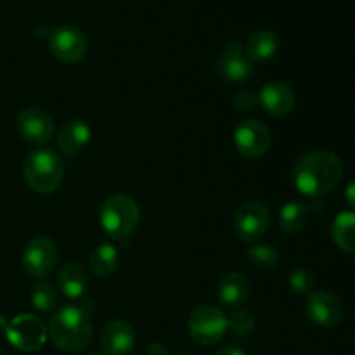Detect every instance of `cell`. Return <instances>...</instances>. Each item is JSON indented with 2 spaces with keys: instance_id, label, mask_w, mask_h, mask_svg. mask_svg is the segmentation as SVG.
<instances>
[{
  "instance_id": "1",
  "label": "cell",
  "mask_w": 355,
  "mask_h": 355,
  "mask_svg": "<svg viewBox=\"0 0 355 355\" xmlns=\"http://www.w3.org/2000/svg\"><path fill=\"white\" fill-rule=\"evenodd\" d=\"M343 179V163L335 153L319 149L302 156L293 168V182L302 194L319 198L329 194Z\"/></svg>"
},
{
  "instance_id": "2",
  "label": "cell",
  "mask_w": 355,
  "mask_h": 355,
  "mask_svg": "<svg viewBox=\"0 0 355 355\" xmlns=\"http://www.w3.org/2000/svg\"><path fill=\"white\" fill-rule=\"evenodd\" d=\"M52 343L64 352H78L92 338V322L83 305H68L51 318L47 329Z\"/></svg>"
},
{
  "instance_id": "3",
  "label": "cell",
  "mask_w": 355,
  "mask_h": 355,
  "mask_svg": "<svg viewBox=\"0 0 355 355\" xmlns=\"http://www.w3.org/2000/svg\"><path fill=\"white\" fill-rule=\"evenodd\" d=\"M23 175L35 193L51 194L61 186L64 165L61 156L52 149H37L24 158Z\"/></svg>"
},
{
  "instance_id": "4",
  "label": "cell",
  "mask_w": 355,
  "mask_h": 355,
  "mask_svg": "<svg viewBox=\"0 0 355 355\" xmlns=\"http://www.w3.org/2000/svg\"><path fill=\"white\" fill-rule=\"evenodd\" d=\"M141 211L137 203L127 194H113L101 208V224L106 234L113 239H125L139 225Z\"/></svg>"
},
{
  "instance_id": "5",
  "label": "cell",
  "mask_w": 355,
  "mask_h": 355,
  "mask_svg": "<svg viewBox=\"0 0 355 355\" xmlns=\"http://www.w3.org/2000/svg\"><path fill=\"white\" fill-rule=\"evenodd\" d=\"M187 328L198 345L211 347L227 331V315L215 305H201L191 314Z\"/></svg>"
},
{
  "instance_id": "6",
  "label": "cell",
  "mask_w": 355,
  "mask_h": 355,
  "mask_svg": "<svg viewBox=\"0 0 355 355\" xmlns=\"http://www.w3.org/2000/svg\"><path fill=\"white\" fill-rule=\"evenodd\" d=\"M6 335L14 349L33 352L44 347L49 333L40 319L31 314H21L7 324Z\"/></svg>"
},
{
  "instance_id": "7",
  "label": "cell",
  "mask_w": 355,
  "mask_h": 355,
  "mask_svg": "<svg viewBox=\"0 0 355 355\" xmlns=\"http://www.w3.org/2000/svg\"><path fill=\"white\" fill-rule=\"evenodd\" d=\"M58 262V248L52 239L35 238L26 245L23 252V269L24 272L35 279H44L52 272Z\"/></svg>"
},
{
  "instance_id": "8",
  "label": "cell",
  "mask_w": 355,
  "mask_h": 355,
  "mask_svg": "<svg viewBox=\"0 0 355 355\" xmlns=\"http://www.w3.org/2000/svg\"><path fill=\"white\" fill-rule=\"evenodd\" d=\"M269 208L262 201H248L238 210L234 218V231L245 243H253L266 234L269 227Z\"/></svg>"
},
{
  "instance_id": "9",
  "label": "cell",
  "mask_w": 355,
  "mask_h": 355,
  "mask_svg": "<svg viewBox=\"0 0 355 355\" xmlns=\"http://www.w3.org/2000/svg\"><path fill=\"white\" fill-rule=\"evenodd\" d=\"M234 144L239 155L245 158H262L270 148V132L257 120H245L236 127Z\"/></svg>"
},
{
  "instance_id": "10",
  "label": "cell",
  "mask_w": 355,
  "mask_h": 355,
  "mask_svg": "<svg viewBox=\"0 0 355 355\" xmlns=\"http://www.w3.org/2000/svg\"><path fill=\"white\" fill-rule=\"evenodd\" d=\"M218 75L231 83H243L252 76L253 64L239 40H231L217 58Z\"/></svg>"
},
{
  "instance_id": "11",
  "label": "cell",
  "mask_w": 355,
  "mask_h": 355,
  "mask_svg": "<svg viewBox=\"0 0 355 355\" xmlns=\"http://www.w3.org/2000/svg\"><path fill=\"white\" fill-rule=\"evenodd\" d=\"M16 127L21 139L33 146L45 144L54 135V120L40 107H28L21 111Z\"/></svg>"
},
{
  "instance_id": "12",
  "label": "cell",
  "mask_w": 355,
  "mask_h": 355,
  "mask_svg": "<svg viewBox=\"0 0 355 355\" xmlns=\"http://www.w3.org/2000/svg\"><path fill=\"white\" fill-rule=\"evenodd\" d=\"M49 49L61 61L76 62L85 58L89 44L85 35L76 28L59 26L49 35Z\"/></svg>"
},
{
  "instance_id": "13",
  "label": "cell",
  "mask_w": 355,
  "mask_h": 355,
  "mask_svg": "<svg viewBox=\"0 0 355 355\" xmlns=\"http://www.w3.org/2000/svg\"><path fill=\"white\" fill-rule=\"evenodd\" d=\"M309 319L321 328H333L343 318V304L336 295L328 291H314L305 305Z\"/></svg>"
},
{
  "instance_id": "14",
  "label": "cell",
  "mask_w": 355,
  "mask_h": 355,
  "mask_svg": "<svg viewBox=\"0 0 355 355\" xmlns=\"http://www.w3.org/2000/svg\"><path fill=\"white\" fill-rule=\"evenodd\" d=\"M259 103L272 116H286L297 106L293 89L283 82H270L262 89Z\"/></svg>"
},
{
  "instance_id": "15",
  "label": "cell",
  "mask_w": 355,
  "mask_h": 355,
  "mask_svg": "<svg viewBox=\"0 0 355 355\" xmlns=\"http://www.w3.org/2000/svg\"><path fill=\"white\" fill-rule=\"evenodd\" d=\"M104 355H128L135 345V331L128 322L111 321L101 336Z\"/></svg>"
},
{
  "instance_id": "16",
  "label": "cell",
  "mask_w": 355,
  "mask_h": 355,
  "mask_svg": "<svg viewBox=\"0 0 355 355\" xmlns=\"http://www.w3.org/2000/svg\"><path fill=\"white\" fill-rule=\"evenodd\" d=\"M217 295L225 307H241L250 298V281L241 272L224 274L218 281Z\"/></svg>"
},
{
  "instance_id": "17",
  "label": "cell",
  "mask_w": 355,
  "mask_h": 355,
  "mask_svg": "<svg viewBox=\"0 0 355 355\" xmlns=\"http://www.w3.org/2000/svg\"><path fill=\"white\" fill-rule=\"evenodd\" d=\"M90 141V127L82 120H71L58 134V148L66 155H76Z\"/></svg>"
},
{
  "instance_id": "18",
  "label": "cell",
  "mask_w": 355,
  "mask_h": 355,
  "mask_svg": "<svg viewBox=\"0 0 355 355\" xmlns=\"http://www.w3.org/2000/svg\"><path fill=\"white\" fill-rule=\"evenodd\" d=\"M58 284L59 290L62 291V295L71 300L75 298H80L87 290V284H89V277H87V272L83 270L82 266L75 262L64 263L61 267L58 274Z\"/></svg>"
},
{
  "instance_id": "19",
  "label": "cell",
  "mask_w": 355,
  "mask_h": 355,
  "mask_svg": "<svg viewBox=\"0 0 355 355\" xmlns=\"http://www.w3.org/2000/svg\"><path fill=\"white\" fill-rule=\"evenodd\" d=\"M279 49V38L270 30H257L246 42V55L250 61L262 62L274 58Z\"/></svg>"
},
{
  "instance_id": "20",
  "label": "cell",
  "mask_w": 355,
  "mask_h": 355,
  "mask_svg": "<svg viewBox=\"0 0 355 355\" xmlns=\"http://www.w3.org/2000/svg\"><path fill=\"white\" fill-rule=\"evenodd\" d=\"M333 241L347 253H355V211H342L331 225Z\"/></svg>"
},
{
  "instance_id": "21",
  "label": "cell",
  "mask_w": 355,
  "mask_h": 355,
  "mask_svg": "<svg viewBox=\"0 0 355 355\" xmlns=\"http://www.w3.org/2000/svg\"><path fill=\"white\" fill-rule=\"evenodd\" d=\"M309 205L304 201H291L283 207L279 214V225L286 234H295V232L302 231L309 220Z\"/></svg>"
},
{
  "instance_id": "22",
  "label": "cell",
  "mask_w": 355,
  "mask_h": 355,
  "mask_svg": "<svg viewBox=\"0 0 355 355\" xmlns=\"http://www.w3.org/2000/svg\"><path fill=\"white\" fill-rule=\"evenodd\" d=\"M118 260H120V253L114 248L113 245H99L97 248H94V252L90 253V269L94 270V274L99 277H107L110 274H113L118 267Z\"/></svg>"
},
{
  "instance_id": "23",
  "label": "cell",
  "mask_w": 355,
  "mask_h": 355,
  "mask_svg": "<svg viewBox=\"0 0 355 355\" xmlns=\"http://www.w3.org/2000/svg\"><path fill=\"white\" fill-rule=\"evenodd\" d=\"M31 302H33V307L37 311L51 312L58 304V293H55L51 283L40 279L33 286V291H31Z\"/></svg>"
},
{
  "instance_id": "24",
  "label": "cell",
  "mask_w": 355,
  "mask_h": 355,
  "mask_svg": "<svg viewBox=\"0 0 355 355\" xmlns=\"http://www.w3.org/2000/svg\"><path fill=\"white\" fill-rule=\"evenodd\" d=\"M246 255H248L250 262L255 267H260V269H272V267H276L277 262H279V253H277V250L270 245L250 246Z\"/></svg>"
},
{
  "instance_id": "25",
  "label": "cell",
  "mask_w": 355,
  "mask_h": 355,
  "mask_svg": "<svg viewBox=\"0 0 355 355\" xmlns=\"http://www.w3.org/2000/svg\"><path fill=\"white\" fill-rule=\"evenodd\" d=\"M290 286L297 295L311 297L315 290V277L307 269H295L290 276Z\"/></svg>"
},
{
  "instance_id": "26",
  "label": "cell",
  "mask_w": 355,
  "mask_h": 355,
  "mask_svg": "<svg viewBox=\"0 0 355 355\" xmlns=\"http://www.w3.org/2000/svg\"><path fill=\"white\" fill-rule=\"evenodd\" d=\"M227 328L232 329L236 335H248L255 328V315L248 311H238L227 318Z\"/></svg>"
},
{
  "instance_id": "27",
  "label": "cell",
  "mask_w": 355,
  "mask_h": 355,
  "mask_svg": "<svg viewBox=\"0 0 355 355\" xmlns=\"http://www.w3.org/2000/svg\"><path fill=\"white\" fill-rule=\"evenodd\" d=\"M259 104V96L255 92H250V90H243L238 96L234 97V106L239 111H250Z\"/></svg>"
},
{
  "instance_id": "28",
  "label": "cell",
  "mask_w": 355,
  "mask_h": 355,
  "mask_svg": "<svg viewBox=\"0 0 355 355\" xmlns=\"http://www.w3.org/2000/svg\"><path fill=\"white\" fill-rule=\"evenodd\" d=\"M148 355H168V349L163 343H151L148 349Z\"/></svg>"
},
{
  "instance_id": "29",
  "label": "cell",
  "mask_w": 355,
  "mask_h": 355,
  "mask_svg": "<svg viewBox=\"0 0 355 355\" xmlns=\"http://www.w3.org/2000/svg\"><path fill=\"white\" fill-rule=\"evenodd\" d=\"M345 200H347V203H349L350 207H352L354 210H355V180H352V182H350L349 186H347Z\"/></svg>"
},
{
  "instance_id": "30",
  "label": "cell",
  "mask_w": 355,
  "mask_h": 355,
  "mask_svg": "<svg viewBox=\"0 0 355 355\" xmlns=\"http://www.w3.org/2000/svg\"><path fill=\"white\" fill-rule=\"evenodd\" d=\"M215 355H246V354L243 352L241 349H236V347H227V349L220 350V352Z\"/></svg>"
},
{
  "instance_id": "31",
  "label": "cell",
  "mask_w": 355,
  "mask_h": 355,
  "mask_svg": "<svg viewBox=\"0 0 355 355\" xmlns=\"http://www.w3.org/2000/svg\"><path fill=\"white\" fill-rule=\"evenodd\" d=\"M6 329H7V322L3 321V318H2V315H0V333L6 331Z\"/></svg>"
},
{
  "instance_id": "32",
  "label": "cell",
  "mask_w": 355,
  "mask_h": 355,
  "mask_svg": "<svg viewBox=\"0 0 355 355\" xmlns=\"http://www.w3.org/2000/svg\"><path fill=\"white\" fill-rule=\"evenodd\" d=\"M90 355H104V354H90Z\"/></svg>"
},
{
  "instance_id": "33",
  "label": "cell",
  "mask_w": 355,
  "mask_h": 355,
  "mask_svg": "<svg viewBox=\"0 0 355 355\" xmlns=\"http://www.w3.org/2000/svg\"><path fill=\"white\" fill-rule=\"evenodd\" d=\"M177 355H191V354H177Z\"/></svg>"
},
{
  "instance_id": "34",
  "label": "cell",
  "mask_w": 355,
  "mask_h": 355,
  "mask_svg": "<svg viewBox=\"0 0 355 355\" xmlns=\"http://www.w3.org/2000/svg\"><path fill=\"white\" fill-rule=\"evenodd\" d=\"M0 355H7V354H0Z\"/></svg>"
}]
</instances>
